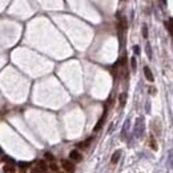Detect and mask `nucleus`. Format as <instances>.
I'll return each mask as SVG.
<instances>
[{
	"instance_id": "1",
	"label": "nucleus",
	"mask_w": 173,
	"mask_h": 173,
	"mask_svg": "<svg viewBox=\"0 0 173 173\" xmlns=\"http://www.w3.org/2000/svg\"><path fill=\"white\" fill-rule=\"evenodd\" d=\"M135 135L137 138L142 137L144 135V119L142 117H138L135 123Z\"/></svg>"
},
{
	"instance_id": "2",
	"label": "nucleus",
	"mask_w": 173,
	"mask_h": 173,
	"mask_svg": "<svg viewBox=\"0 0 173 173\" xmlns=\"http://www.w3.org/2000/svg\"><path fill=\"white\" fill-rule=\"evenodd\" d=\"M61 165H63L64 170H65L67 173H75V170H76L75 164L71 163L69 160H61Z\"/></svg>"
},
{
	"instance_id": "3",
	"label": "nucleus",
	"mask_w": 173,
	"mask_h": 173,
	"mask_svg": "<svg viewBox=\"0 0 173 173\" xmlns=\"http://www.w3.org/2000/svg\"><path fill=\"white\" fill-rule=\"evenodd\" d=\"M69 158L73 161V163H79V161H81V158H83V156H81V153H80L79 151H71V153H69Z\"/></svg>"
},
{
	"instance_id": "4",
	"label": "nucleus",
	"mask_w": 173,
	"mask_h": 173,
	"mask_svg": "<svg viewBox=\"0 0 173 173\" xmlns=\"http://www.w3.org/2000/svg\"><path fill=\"white\" fill-rule=\"evenodd\" d=\"M126 28V19H125V16L124 17H120L119 19V35H120V38H121V35H123V31H125Z\"/></svg>"
},
{
	"instance_id": "5",
	"label": "nucleus",
	"mask_w": 173,
	"mask_h": 173,
	"mask_svg": "<svg viewBox=\"0 0 173 173\" xmlns=\"http://www.w3.org/2000/svg\"><path fill=\"white\" fill-rule=\"evenodd\" d=\"M144 75H145V79L148 80V81L153 83V80H154V77H153V73H152L151 68H149L148 65H145V67H144Z\"/></svg>"
},
{
	"instance_id": "6",
	"label": "nucleus",
	"mask_w": 173,
	"mask_h": 173,
	"mask_svg": "<svg viewBox=\"0 0 173 173\" xmlns=\"http://www.w3.org/2000/svg\"><path fill=\"white\" fill-rule=\"evenodd\" d=\"M3 172L4 173H15L16 172L15 164H6L3 167Z\"/></svg>"
},
{
	"instance_id": "7",
	"label": "nucleus",
	"mask_w": 173,
	"mask_h": 173,
	"mask_svg": "<svg viewBox=\"0 0 173 173\" xmlns=\"http://www.w3.org/2000/svg\"><path fill=\"white\" fill-rule=\"evenodd\" d=\"M120 156H121V151H116L113 153V156H112V158H110V163L112 164H117L120 160Z\"/></svg>"
},
{
	"instance_id": "8",
	"label": "nucleus",
	"mask_w": 173,
	"mask_h": 173,
	"mask_svg": "<svg viewBox=\"0 0 173 173\" xmlns=\"http://www.w3.org/2000/svg\"><path fill=\"white\" fill-rule=\"evenodd\" d=\"M38 168H39V170H40V172H47V169H48V167H47V164H45V161H39L38 163Z\"/></svg>"
},
{
	"instance_id": "9",
	"label": "nucleus",
	"mask_w": 173,
	"mask_h": 173,
	"mask_svg": "<svg viewBox=\"0 0 173 173\" xmlns=\"http://www.w3.org/2000/svg\"><path fill=\"white\" fill-rule=\"evenodd\" d=\"M29 167V164L27 163H20L19 164V173H27V168Z\"/></svg>"
},
{
	"instance_id": "10",
	"label": "nucleus",
	"mask_w": 173,
	"mask_h": 173,
	"mask_svg": "<svg viewBox=\"0 0 173 173\" xmlns=\"http://www.w3.org/2000/svg\"><path fill=\"white\" fill-rule=\"evenodd\" d=\"M125 100H126V94L125 93H121L119 97V101H120V107H124L125 105Z\"/></svg>"
},
{
	"instance_id": "11",
	"label": "nucleus",
	"mask_w": 173,
	"mask_h": 173,
	"mask_svg": "<svg viewBox=\"0 0 173 173\" xmlns=\"http://www.w3.org/2000/svg\"><path fill=\"white\" fill-rule=\"evenodd\" d=\"M149 142H151L152 149H154V151H156V149H157V142L154 141V136H153V135H152L151 137H149Z\"/></svg>"
},
{
	"instance_id": "12",
	"label": "nucleus",
	"mask_w": 173,
	"mask_h": 173,
	"mask_svg": "<svg viewBox=\"0 0 173 173\" xmlns=\"http://www.w3.org/2000/svg\"><path fill=\"white\" fill-rule=\"evenodd\" d=\"M49 170H51V172L57 173V172H59V165H57L56 163H51V165H49Z\"/></svg>"
},
{
	"instance_id": "13",
	"label": "nucleus",
	"mask_w": 173,
	"mask_h": 173,
	"mask_svg": "<svg viewBox=\"0 0 173 173\" xmlns=\"http://www.w3.org/2000/svg\"><path fill=\"white\" fill-rule=\"evenodd\" d=\"M145 51H147V55H148L149 59H152V48L149 43H147V45H145Z\"/></svg>"
},
{
	"instance_id": "14",
	"label": "nucleus",
	"mask_w": 173,
	"mask_h": 173,
	"mask_svg": "<svg viewBox=\"0 0 173 173\" xmlns=\"http://www.w3.org/2000/svg\"><path fill=\"white\" fill-rule=\"evenodd\" d=\"M92 140H93V137H89V138H87V140H85L84 142H83V144H79V147H85V148H87V147H89V144H91L92 142Z\"/></svg>"
},
{
	"instance_id": "15",
	"label": "nucleus",
	"mask_w": 173,
	"mask_h": 173,
	"mask_svg": "<svg viewBox=\"0 0 173 173\" xmlns=\"http://www.w3.org/2000/svg\"><path fill=\"white\" fill-rule=\"evenodd\" d=\"M172 19H168V22H165V27H167V29H168V32L169 33H172Z\"/></svg>"
},
{
	"instance_id": "16",
	"label": "nucleus",
	"mask_w": 173,
	"mask_h": 173,
	"mask_svg": "<svg viewBox=\"0 0 173 173\" xmlns=\"http://www.w3.org/2000/svg\"><path fill=\"white\" fill-rule=\"evenodd\" d=\"M128 128H129V119L125 121V125H124V128H123V137H124V136H126V132H128Z\"/></svg>"
},
{
	"instance_id": "17",
	"label": "nucleus",
	"mask_w": 173,
	"mask_h": 173,
	"mask_svg": "<svg viewBox=\"0 0 173 173\" xmlns=\"http://www.w3.org/2000/svg\"><path fill=\"white\" fill-rule=\"evenodd\" d=\"M45 160L51 161V163H53V160H55L53 154H52V153H49V152H47V153H45Z\"/></svg>"
},
{
	"instance_id": "18",
	"label": "nucleus",
	"mask_w": 173,
	"mask_h": 173,
	"mask_svg": "<svg viewBox=\"0 0 173 173\" xmlns=\"http://www.w3.org/2000/svg\"><path fill=\"white\" fill-rule=\"evenodd\" d=\"M142 38L148 39V27L147 25H142Z\"/></svg>"
},
{
	"instance_id": "19",
	"label": "nucleus",
	"mask_w": 173,
	"mask_h": 173,
	"mask_svg": "<svg viewBox=\"0 0 173 173\" xmlns=\"http://www.w3.org/2000/svg\"><path fill=\"white\" fill-rule=\"evenodd\" d=\"M131 67H132V69L133 71H136V68H137V63H136V59H135V56L131 59Z\"/></svg>"
},
{
	"instance_id": "20",
	"label": "nucleus",
	"mask_w": 173,
	"mask_h": 173,
	"mask_svg": "<svg viewBox=\"0 0 173 173\" xmlns=\"http://www.w3.org/2000/svg\"><path fill=\"white\" fill-rule=\"evenodd\" d=\"M104 119H105V115H104V116H103V119H101L100 121H99V123H97V125L94 126V131H96V132H97L99 129L101 128V125H103V121H104Z\"/></svg>"
},
{
	"instance_id": "21",
	"label": "nucleus",
	"mask_w": 173,
	"mask_h": 173,
	"mask_svg": "<svg viewBox=\"0 0 173 173\" xmlns=\"http://www.w3.org/2000/svg\"><path fill=\"white\" fill-rule=\"evenodd\" d=\"M133 52H135L136 55H140V47H138V45H135V47H133Z\"/></svg>"
},
{
	"instance_id": "22",
	"label": "nucleus",
	"mask_w": 173,
	"mask_h": 173,
	"mask_svg": "<svg viewBox=\"0 0 173 173\" xmlns=\"http://www.w3.org/2000/svg\"><path fill=\"white\" fill-rule=\"evenodd\" d=\"M3 153V149H1V147H0V154Z\"/></svg>"
},
{
	"instance_id": "23",
	"label": "nucleus",
	"mask_w": 173,
	"mask_h": 173,
	"mask_svg": "<svg viewBox=\"0 0 173 173\" xmlns=\"http://www.w3.org/2000/svg\"><path fill=\"white\" fill-rule=\"evenodd\" d=\"M57 173H64V172H57Z\"/></svg>"
},
{
	"instance_id": "24",
	"label": "nucleus",
	"mask_w": 173,
	"mask_h": 173,
	"mask_svg": "<svg viewBox=\"0 0 173 173\" xmlns=\"http://www.w3.org/2000/svg\"><path fill=\"white\" fill-rule=\"evenodd\" d=\"M45 173H51V172H45Z\"/></svg>"
}]
</instances>
